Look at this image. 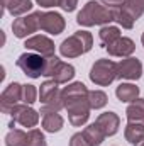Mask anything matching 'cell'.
Returning a JSON list of instances; mask_svg holds the SVG:
<instances>
[{
	"instance_id": "cell-1",
	"label": "cell",
	"mask_w": 144,
	"mask_h": 146,
	"mask_svg": "<svg viewBox=\"0 0 144 146\" xmlns=\"http://www.w3.org/2000/svg\"><path fill=\"white\" fill-rule=\"evenodd\" d=\"M88 92L87 87L81 82H75L71 85L65 87L61 90V100L65 109L68 110L70 122L73 126L80 127L83 126L90 117V102H88Z\"/></svg>"
},
{
	"instance_id": "cell-2",
	"label": "cell",
	"mask_w": 144,
	"mask_h": 146,
	"mask_svg": "<svg viewBox=\"0 0 144 146\" xmlns=\"http://www.w3.org/2000/svg\"><path fill=\"white\" fill-rule=\"evenodd\" d=\"M114 21L112 10L107 9L104 3L90 0L85 3V7L78 12L76 15V22L80 26L85 27H92V26H107Z\"/></svg>"
},
{
	"instance_id": "cell-3",
	"label": "cell",
	"mask_w": 144,
	"mask_h": 146,
	"mask_svg": "<svg viewBox=\"0 0 144 146\" xmlns=\"http://www.w3.org/2000/svg\"><path fill=\"white\" fill-rule=\"evenodd\" d=\"M93 46V37L87 31H78L68 39H65L59 46V53L65 58H78L88 53Z\"/></svg>"
},
{
	"instance_id": "cell-4",
	"label": "cell",
	"mask_w": 144,
	"mask_h": 146,
	"mask_svg": "<svg viewBox=\"0 0 144 146\" xmlns=\"http://www.w3.org/2000/svg\"><path fill=\"white\" fill-rule=\"evenodd\" d=\"M117 78V63L112 60H97L90 70V80L95 85L107 87Z\"/></svg>"
},
{
	"instance_id": "cell-5",
	"label": "cell",
	"mask_w": 144,
	"mask_h": 146,
	"mask_svg": "<svg viewBox=\"0 0 144 146\" xmlns=\"http://www.w3.org/2000/svg\"><path fill=\"white\" fill-rule=\"evenodd\" d=\"M59 83H56L54 80H46L44 83H41L39 88V102L42 104V107L51 110H59L65 109L63 100H61V90L58 88Z\"/></svg>"
},
{
	"instance_id": "cell-6",
	"label": "cell",
	"mask_w": 144,
	"mask_h": 146,
	"mask_svg": "<svg viewBox=\"0 0 144 146\" xmlns=\"http://www.w3.org/2000/svg\"><path fill=\"white\" fill-rule=\"evenodd\" d=\"M17 66L31 78H39L41 75L46 73L48 68V58L42 54H34V53H24L17 60Z\"/></svg>"
},
{
	"instance_id": "cell-7",
	"label": "cell",
	"mask_w": 144,
	"mask_h": 146,
	"mask_svg": "<svg viewBox=\"0 0 144 146\" xmlns=\"http://www.w3.org/2000/svg\"><path fill=\"white\" fill-rule=\"evenodd\" d=\"M44 76H49L56 83H68L75 76V68L71 65L61 61L59 58L51 56V58H48V68H46Z\"/></svg>"
},
{
	"instance_id": "cell-8",
	"label": "cell",
	"mask_w": 144,
	"mask_h": 146,
	"mask_svg": "<svg viewBox=\"0 0 144 146\" xmlns=\"http://www.w3.org/2000/svg\"><path fill=\"white\" fill-rule=\"evenodd\" d=\"M37 29H41V26H39V12H32L29 15L19 17V19H15L12 22L14 36L19 37V39L31 36L32 33H36Z\"/></svg>"
},
{
	"instance_id": "cell-9",
	"label": "cell",
	"mask_w": 144,
	"mask_h": 146,
	"mask_svg": "<svg viewBox=\"0 0 144 146\" xmlns=\"http://www.w3.org/2000/svg\"><path fill=\"white\" fill-rule=\"evenodd\" d=\"M39 26L42 31L58 36L65 31L66 22H65L63 15L58 12H41L39 10Z\"/></svg>"
},
{
	"instance_id": "cell-10",
	"label": "cell",
	"mask_w": 144,
	"mask_h": 146,
	"mask_svg": "<svg viewBox=\"0 0 144 146\" xmlns=\"http://www.w3.org/2000/svg\"><path fill=\"white\" fill-rule=\"evenodd\" d=\"M19 102H22V85L14 82L10 83L0 95V109L3 114H10V110L15 106H19Z\"/></svg>"
},
{
	"instance_id": "cell-11",
	"label": "cell",
	"mask_w": 144,
	"mask_h": 146,
	"mask_svg": "<svg viewBox=\"0 0 144 146\" xmlns=\"http://www.w3.org/2000/svg\"><path fill=\"white\" fill-rule=\"evenodd\" d=\"M12 119H14V122H19L20 126H24V127H36L37 122H39V112L32 109V107H29V106H15L14 109L10 110V114H9Z\"/></svg>"
},
{
	"instance_id": "cell-12",
	"label": "cell",
	"mask_w": 144,
	"mask_h": 146,
	"mask_svg": "<svg viewBox=\"0 0 144 146\" xmlns=\"http://www.w3.org/2000/svg\"><path fill=\"white\" fill-rule=\"evenodd\" d=\"M143 75V65L137 58H126L120 63H117V78L126 80H139Z\"/></svg>"
},
{
	"instance_id": "cell-13",
	"label": "cell",
	"mask_w": 144,
	"mask_h": 146,
	"mask_svg": "<svg viewBox=\"0 0 144 146\" xmlns=\"http://www.w3.org/2000/svg\"><path fill=\"white\" fill-rule=\"evenodd\" d=\"M24 46L31 51H36L37 54H42L44 58L54 56V42L46 36H32L26 39Z\"/></svg>"
},
{
	"instance_id": "cell-14",
	"label": "cell",
	"mask_w": 144,
	"mask_h": 146,
	"mask_svg": "<svg viewBox=\"0 0 144 146\" xmlns=\"http://www.w3.org/2000/svg\"><path fill=\"white\" fill-rule=\"evenodd\" d=\"M41 119H42V127L48 133H58V131H61V127L65 124V121L58 114V110H51L46 107L41 109Z\"/></svg>"
},
{
	"instance_id": "cell-15",
	"label": "cell",
	"mask_w": 144,
	"mask_h": 146,
	"mask_svg": "<svg viewBox=\"0 0 144 146\" xmlns=\"http://www.w3.org/2000/svg\"><path fill=\"white\" fill-rule=\"evenodd\" d=\"M136 49V44L129 37H119L115 42L107 46V51L110 56H119V58H129Z\"/></svg>"
},
{
	"instance_id": "cell-16",
	"label": "cell",
	"mask_w": 144,
	"mask_h": 146,
	"mask_svg": "<svg viewBox=\"0 0 144 146\" xmlns=\"http://www.w3.org/2000/svg\"><path fill=\"white\" fill-rule=\"evenodd\" d=\"M95 122L100 126V129L104 131L105 136H114L119 131V127H120V119H119V115L115 112H104V114H100Z\"/></svg>"
},
{
	"instance_id": "cell-17",
	"label": "cell",
	"mask_w": 144,
	"mask_h": 146,
	"mask_svg": "<svg viewBox=\"0 0 144 146\" xmlns=\"http://www.w3.org/2000/svg\"><path fill=\"white\" fill-rule=\"evenodd\" d=\"M2 3H3V10H7L14 17H20L32 9L31 0H2Z\"/></svg>"
},
{
	"instance_id": "cell-18",
	"label": "cell",
	"mask_w": 144,
	"mask_h": 146,
	"mask_svg": "<svg viewBox=\"0 0 144 146\" xmlns=\"http://www.w3.org/2000/svg\"><path fill=\"white\" fill-rule=\"evenodd\" d=\"M124 136L131 145L136 146L137 143H141L144 139V124H141V122H127Z\"/></svg>"
},
{
	"instance_id": "cell-19",
	"label": "cell",
	"mask_w": 144,
	"mask_h": 146,
	"mask_svg": "<svg viewBox=\"0 0 144 146\" xmlns=\"http://www.w3.org/2000/svg\"><path fill=\"white\" fill-rule=\"evenodd\" d=\"M115 95L120 102H134L139 97V87L132 83H120L115 90Z\"/></svg>"
},
{
	"instance_id": "cell-20",
	"label": "cell",
	"mask_w": 144,
	"mask_h": 146,
	"mask_svg": "<svg viewBox=\"0 0 144 146\" xmlns=\"http://www.w3.org/2000/svg\"><path fill=\"white\" fill-rule=\"evenodd\" d=\"M127 121L129 122H141L144 124V99H136L134 102L129 104V107L126 110Z\"/></svg>"
},
{
	"instance_id": "cell-21",
	"label": "cell",
	"mask_w": 144,
	"mask_h": 146,
	"mask_svg": "<svg viewBox=\"0 0 144 146\" xmlns=\"http://www.w3.org/2000/svg\"><path fill=\"white\" fill-rule=\"evenodd\" d=\"M83 136L87 138V141H88L92 146H100L102 143H104V139L107 138L97 122H93V124L87 126V127H85V131H83Z\"/></svg>"
},
{
	"instance_id": "cell-22",
	"label": "cell",
	"mask_w": 144,
	"mask_h": 146,
	"mask_svg": "<svg viewBox=\"0 0 144 146\" xmlns=\"http://www.w3.org/2000/svg\"><path fill=\"white\" fill-rule=\"evenodd\" d=\"M112 15H114V21H115L119 26H122L124 29H132V26H134V22H136V19L124 9V5L119 7V9H114V10H112Z\"/></svg>"
},
{
	"instance_id": "cell-23",
	"label": "cell",
	"mask_w": 144,
	"mask_h": 146,
	"mask_svg": "<svg viewBox=\"0 0 144 146\" xmlns=\"http://www.w3.org/2000/svg\"><path fill=\"white\" fill-rule=\"evenodd\" d=\"M98 36H100L102 44L107 48V46H110L112 42H115V41L120 37V31H119V27H115V26H104V27L100 29Z\"/></svg>"
},
{
	"instance_id": "cell-24",
	"label": "cell",
	"mask_w": 144,
	"mask_h": 146,
	"mask_svg": "<svg viewBox=\"0 0 144 146\" xmlns=\"http://www.w3.org/2000/svg\"><path fill=\"white\" fill-rule=\"evenodd\" d=\"M5 145L7 146H27V134L20 129H12L5 136Z\"/></svg>"
},
{
	"instance_id": "cell-25",
	"label": "cell",
	"mask_w": 144,
	"mask_h": 146,
	"mask_svg": "<svg viewBox=\"0 0 144 146\" xmlns=\"http://www.w3.org/2000/svg\"><path fill=\"white\" fill-rule=\"evenodd\" d=\"M107 94L102 90H90L88 92V102L92 109H102L107 106Z\"/></svg>"
},
{
	"instance_id": "cell-26",
	"label": "cell",
	"mask_w": 144,
	"mask_h": 146,
	"mask_svg": "<svg viewBox=\"0 0 144 146\" xmlns=\"http://www.w3.org/2000/svg\"><path fill=\"white\" fill-rule=\"evenodd\" d=\"M124 9H126L136 21L144 14V3L141 0H126V2H124Z\"/></svg>"
},
{
	"instance_id": "cell-27",
	"label": "cell",
	"mask_w": 144,
	"mask_h": 146,
	"mask_svg": "<svg viewBox=\"0 0 144 146\" xmlns=\"http://www.w3.org/2000/svg\"><path fill=\"white\" fill-rule=\"evenodd\" d=\"M27 146H46V139H44V134L39 131V129H31L27 133Z\"/></svg>"
},
{
	"instance_id": "cell-28",
	"label": "cell",
	"mask_w": 144,
	"mask_h": 146,
	"mask_svg": "<svg viewBox=\"0 0 144 146\" xmlns=\"http://www.w3.org/2000/svg\"><path fill=\"white\" fill-rule=\"evenodd\" d=\"M36 97H37V90L34 85H22V102L26 106H31L36 102Z\"/></svg>"
},
{
	"instance_id": "cell-29",
	"label": "cell",
	"mask_w": 144,
	"mask_h": 146,
	"mask_svg": "<svg viewBox=\"0 0 144 146\" xmlns=\"http://www.w3.org/2000/svg\"><path fill=\"white\" fill-rule=\"evenodd\" d=\"M70 146H92V145L87 141L83 133H76V134H73L71 139H70Z\"/></svg>"
},
{
	"instance_id": "cell-30",
	"label": "cell",
	"mask_w": 144,
	"mask_h": 146,
	"mask_svg": "<svg viewBox=\"0 0 144 146\" xmlns=\"http://www.w3.org/2000/svg\"><path fill=\"white\" fill-rule=\"evenodd\" d=\"M78 5V0H59V7L65 12H73Z\"/></svg>"
},
{
	"instance_id": "cell-31",
	"label": "cell",
	"mask_w": 144,
	"mask_h": 146,
	"mask_svg": "<svg viewBox=\"0 0 144 146\" xmlns=\"http://www.w3.org/2000/svg\"><path fill=\"white\" fill-rule=\"evenodd\" d=\"M107 9H110V10H114V9H119V7H122L124 5V2L126 0H100Z\"/></svg>"
},
{
	"instance_id": "cell-32",
	"label": "cell",
	"mask_w": 144,
	"mask_h": 146,
	"mask_svg": "<svg viewBox=\"0 0 144 146\" xmlns=\"http://www.w3.org/2000/svg\"><path fill=\"white\" fill-rule=\"evenodd\" d=\"M36 2H37V5H41V7H44V9L59 5V0H36Z\"/></svg>"
},
{
	"instance_id": "cell-33",
	"label": "cell",
	"mask_w": 144,
	"mask_h": 146,
	"mask_svg": "<svg viewBox=\"0 0 144 146\" xmlns=\"http://www.w3.org/2000/svg\"><path fill=\"white\" fill-rule=\"evenodd\" d=\"M136 146H144V139H143V141H141V143H137V145H136Z\"/></svg>"
},
{
	"instance_id": "cell-34",
	"label": "cell",
	"mask_w": 144,
	"mask_h": 146,
	"mask_svg": "<svg viewBox=\"0 0 144 146\" xmlns=\"http://www.w3.org/2000/svg\"><path fill=\"white\" fill-rule=\"evenodd\" d=\"M141 42H143V46H144V33H143V36H141Z\"/></svg>"
},
{
	"instance_id": "cell-35",
	"label": "cell",
	"mask_w": 144,
	"mask_h": 146,
	"mask_svg": "<svg viewBox=\"0 0 144 146\" xmlns=\"http://www.w3.org/2000/svg\"><path fill=\"white\" fill-rule=\"evenodd\" d=\"M141 2H143V3H144V0H141Z\"/></svg>"
}]
</instances>
